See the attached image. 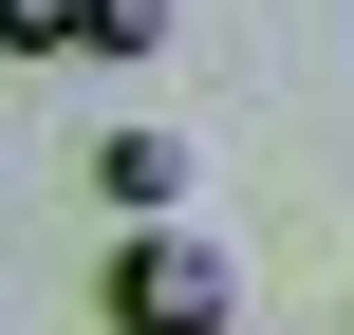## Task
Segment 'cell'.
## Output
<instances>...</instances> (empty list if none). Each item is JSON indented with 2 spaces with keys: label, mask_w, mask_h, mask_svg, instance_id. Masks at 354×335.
<instances>
[{
  "label": "cell",
  "mask_w": 354,
  "mask_h": 335,
  "mask_svg": "<svg viewBox=\"0 0 354 335\" xmlns=\"http://www.w3.org/2000/svg\"><path fill=\"white\" fill-rule=\"evenodd\" d=\"M112 335H224V242L149 224V242L112 261Z\"/></svg>",
  "instance_id": "6da1fadb"
}]
</instances>
